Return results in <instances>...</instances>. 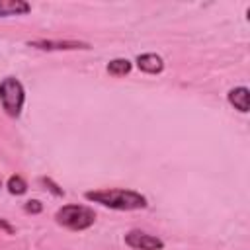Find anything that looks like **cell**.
<instances>
[{"label":"cell","instance_id":"obj_1","mask_svg":"<svg viewBox=\"0 0 250 250\" xmlns=\"http://www.w3.org/2000/svg\"><path fill=\"white\" fill-rule=\"evenodd\" d=\"M86 199L102 203L109 209H119V211H133V209H143L146 207V197L133 191V189H98V191H86Z\"/></svg>","mask_w":250,"mask_h":250},{"label":"cell","instance_id":"obj_2","mask_svg":"<svg viewBox=\"0 0 250 250\" xmlns=\"http://www.w3.org/2000/svg\"><path fill=\"white\" fill-rule=\"evenodd\" d=\"M55 219L59 225H62L70 230H84V229L94 225L96 213L84 205H64L57 211Z\"/></svg>","mask_w":250,"mask_h":250},{"label":"cell","instance_id":"obj_3","mask_svg":"<svg viewBox=\"0 0 250 250\" xmlns=\"http://www.w3.org/2000/svg\"><path fill=\"white\" fill-rule=\"evenodd\" d=\"M23 98H25V94H23V86L20 80L8 76L0 82V102H2L4 111L10 117H18L21 113Z\"/></svg>","mask_w":250,"mask_h":250},{"label":"cell","instance_id":"obj_4","mask_svg":"<svg viewBox=\"0 0 250 250\" xmlns=\"http://www.w3.org/2000/svg\"><path fill=\"white\" fill-rule=\"evenodd\" d=\"M125 242L127 246L135 248V250H162L164 242L152 234L141 232V230H131L125 234Z\"/></svg>","mask_w":250,"mask_h":250},{"label":"cell","instance_id":"obj_5","mask_svg":"<svg viewBox=\"0 0 250 250\" xmlns=\"http://www.w3.org/2000/svg\"><path fill=\"white\" fill-rule=\"evenodd\" d=\"M29 47L43 49V51H68V49H90L88 43L84 41H51V39H39V41H29Z\"/></svg>","mask_w":250,"mask_h":250},{"label":"cell","instance_id":"obj_6","mask_svg":"<svg viewBox=\"0 0 250 250\" xmlns=\"http://www.w3.org/2000/svg\"><path fill=\"white\" fill-rule=\"evenodd\" d=\"M137 66L146 74H158L164 68V61L156 53H145L137 57Z\"/></svg>","mask_w":250,"mask_h":250},{"label":"cell","instance_id":"obj_7","mask_svg":"<svg viewBox=\"0 0 250 250\" xmlns=\"http://www.w3.org/2000/svg\"><path fill=\"white\" fill-rule=\"evenodd\" d=\"M31 8L23 0H0V18L6 16H21L27 14Z\"/></svg>","mask_w":250,"mask_h":250},{"label":"cell","instance_id":"obj_8","mask_svg":"<svg viewBox=\"0 0 250 250\" xmlns=\"http://www.w3.org/2000/svg\"><path fill=\"white\" fill-rule=\"evenodd\" d=\"M248 96H250L248 88H244V86L232 88V90L229 92V104L234 105L238 111L246 113V111H248Z\"/></svg>","mask_w":250,"mask_h":250},{"label":"cell","instance_id":"obj_9","mask_svg":"<svg viewBox=\"0 0 250 250\" xmlns=\"http://www.w3.org/2000/svg\"><path fill=\"white\" fill-rule=\"evenodd\" d=\"M107 72L113 76H125L131 72V62L127 59H113L107 62Z\"/></svg>","mask_w":250,"mask_h":250},{"label":"cell","instance_id":"obj_10","mask_svg":"<svg viewBox=\"0 0 250 250\" xmlns=\"http://www.w3.org/2000/svg\"><path fill=\"white\" fill-rule=\"evenodd\" d=\"M25 189H27V184L21 176H12L8 180V191L12 195H21V193H25Z\"/></svg>","mask_w":250,"mask_h":250},{"label":"cell","instance_id":"obj_11","mask_svg":"<svg viewBox=\"0 0 250 250\" xmlns=\"http://www.w3.org/2000/svg\"><path fill=\"white\" fill-rule=\"evenodd\" d=\"M41 209H43V205H41V201H37V199H29V201L25 203V211H27V213H41Z\"/></svg>","mask_w":250,"mask_h":250},{"label":"cell","instance_id":"obj_12","mask_svg":"<svg viewBox=\"0 0 250 250\" xmlns=\"http://www.w3.org/2000/svg\"><path fill=\"white\" fill-rule=\"evenodd\" d=\"M43 184H47V186H49V189H51L55 195H64V191H62L59 186H55V184H53L49 178H43Z\"/></svg>","mask_w":250,"mask_h":250},{"label":"cell","instance_id":"obj_13","mask_svg":"<svg viewBox=\"0 0 250 250\" xmlns=\"http://www.w3.org/2000/svg\"><path fill=\"white\" fill-rule=\"evenodd\" d=\"M0 186H2V180H0Z\"/></svg>","mask_w":250,"mask_h":250}]
</instances>
